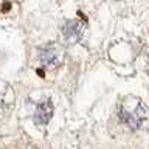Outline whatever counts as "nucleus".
<instances>
[{
  "label": "nucleus",
  "mask_w": 149,
  "mask_h": 149,
  "mask_svg": "<svg viewBox=\"0 0 149 149\" xmlns=\"http://www.w3.org/2000/svg\"><path fill=\"white\" fill-rule=\"evenodd\" d=\"M118 118L126 127L130 130H137L149 118V109L140 98L127 95L121 98L118 104Z\"/></svg>",
  "instance_id": "obj_1"
},
{
  "label": "nucleus",
  "mask_w": 149,
  "mask_h": 149,
  "mask_svg": "<svg viewBox=\"0 0 149 149\" xmlns=\"http://www.w3.org/2000/svg\"><path fill=\"white\" fill-rule=\"evenodd\" d=\"M39 61L47 70H56L64 62V50L59 44H48L39 51Z\"/></svg>",
  "instance_id": "obj_2"
},
{
  "label": "nucleus",
  "mask_w": 149,
  "mask_h": 149,
  "mask_svg": "<svg viewBox=\"0 0 149 149\" xmlns=\"http://www.w3.org/2000/svg\"><path fill=\"white\" fill-rule=\"evenodd\" d=\"M84 31H86V25L84 22L78 20V19H72V20H67L61 28V33H62V37L65 42L68 44H76L82 39Z\"/></svg>",
  "instance_id": "obj_3"
},
{
  "label": "nucleus",
  "mask_w": 149,
  "mask_h": 149,
  "mask_svg": "<svg viewBox=\"0 0 149 149\" xmlns=\"http://www.w3.org/2000/svg\"><path fill=\"white\" fill-rule=\"evenodd\" d=\"M54 112V106L51 100H45L40 104H37L36 110H34V123L36 124H47L51 120Z\"/></svg>",
  "instance_id": "obj_4"
},
{
  "label": "nucleus",
  "mask_w": 149,
  "mask_h": 149,
  "mask_svg": "<svg viewBox=\"0 0 149 149\" xmlns=\"http://www.w3.org/2000/svg\"><path fill=\"white\" fill-rule=\"evenodd\" d=\"M14 102V92L6 82L0 81V112H5Z\"/></svg>",
  "instance_id": "obj_5"
}]
</instances>
